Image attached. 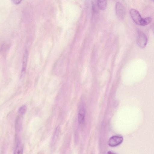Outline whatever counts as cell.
<instances>
[{
    "mask_svg": "<svg viewBox=\"0 0 154 154\" xmlns=\"http://www.w3.org/2000/svg\"><path fill=\"white\" fill-rule=\"evenodd\" d=\"M137 44L141 48L145 47L147 42V38L146 35L142 31L139 30L138 32L137 38Z\"/></svg>",
    "mask_w": 154,
    "mask_h": 154,
    "instance_id": "6da1fadb",
    "label": "cell"
},
{
    "mask_svg": "<svg viewBox=\"0 0 154 154\" xmlns=\"http://www.w3.org/2000/svg\"><path fill=\"white\" fill-rule=\"evenodd\" d=\"M115 12L116 15L119 19H123L125 14V9L122 5L119 2H116V4Z\"/></svg>",
    "mask_w": 154,
    "mask_h": 154,
    "instance_id": "7a4b0ae2",
    "label": "cell"
},
{
    "mask_svg": "<svg viewBox=\"0 0 154 154\" xmlns=\"http://www.w3.org/2000/svg\"><path fill=\"white\" fill-rule=\"evenodd\" d=\"M14 154H23V148L20 140L18 136L15 137Z\"/></svg>",
    "mask_w": 154,
    "mask_h": 154,
    "instance_id": "3957f363",
    "label": "cell"
},
{
    "mask_svg": "<svg viewBox=\"0 0 154 154\" xmlns=\"http://www.w3.org/2000/svg\"><path fill=\"white\" fill-rule=\"evenodd\" d=\"M123 140L122 137L120 135H115L111 137L108 141L109 145L115 147L120 144Z\"/></svg>",
    "mask_w": 154,
    "mask_h": 154,
    "instance_id": "277c9868",
    "label": "cell"
},
{
    "mask_svg": "<svg viewBox=\"0 0 154 154\" xmlns=\"http://www.w3.org/2000/svg\"><path fill=\"white\" fill-rule=\"evenodd\" d=\"M130 14L132 19L136 24L140 25L143 18L139 12L134 9H131L130 11Z\"/></svg>",
    "mask_w": 154,
    "mask_h": 154,
    "instance_id": "5b68a950",
    "label": "cell"
},
{
    "mask_svg": "<svg viewBox=\"0 0 154 154\" xmlns=\"http://www.w3.org/2000/svg\"><path fill=\"white\" fill-rule=\"evenodd\" d=\"M85 115V109L84 106H81L79 109L78 116V121L79 124H82L84 123Z\"/></svg>",
    "mask_w": 154,
    "mask_h": 154,
    "instance_id": "8992f818",
    "label": "cell"
},
{
    "mask_svg": "<svg viewBox=\"0 0 154 154\" xmlns=\"http://www.w3.org/2000/svg\"><path fill=\"white\" fill-rule=\"evenodd\" d=\"M23 120L22 116L21 115L19 116L17 118L15 124V129L17 133L20 131L22 127Z\"/></svg>",
    "mask_w": 154,
    "mask_h": 154,
    "instance_id": "52a82bcc",
    "label": "cell"
},
{
    "mask_svg": "<svg viewBox=\"0 0 154 154\" xmlns=\"http://www.w3.org/2000/svg\"><path fill=\"white\" fill-rule=\"evenodd\" d=\"M28 58V52L27 51H26L24 53L22 64V72L24 73L26 67L27 61Z\"/></svg>",
    "mask_w": 154,
    "mask_h": 154,
    "instance_id": "ba28073f",
    "label": "cell"
},
{
    "mask_svg": "<svg viewBox=\"0 0 154 154\" xmlns=\"http://www.w3.org/2000/svg\"><path fill=\"white\" fill-rule=\"evenodd\" d=\"M97 4L98 7L101 10H104L107 5V1L106 0H98Z\"/></svg>",
    "mask_w": 154,
    "mask_h": 154,
    "instance_id": "9c48e42d",
    "label": "cell"
},
{
    "mask_svg": "<svg viewBox=\"0 0 154 154\" xmlns=\"http://www.w3.org/2000/svg\"><path fill=\"white\" fill-rule=\"evenodd\" d=\"M152 19L150 17H147L142 18L140 23V25L145 26L150 23Z\"/></svg>",
    "mask_w": 154,
    "mask_h": 154,
    "instance_id": "30bf717a",
    "label": "cell"
},
{
    "mask_svg": "<svg viewBox=\"0 0 154 154\" xmlns=\"http://www.w3.org/2000/svg\"><path fill=\"white\" fill-rule=\"evenodd\" d=\"M26 106L25 105L22 106L19 109V113L21 115L24 114L26 111Z\"/></svg>",
    "mask_w": 154,
    "mask_h": 154,
    "instance_id": "8fae6325",
    "label": "cell"
},
{
    "mask_svg": "<svg viewBox=\"0 0 154 154\" xmlns=\"http://www.w3.org/2000/svg\"><path fill=\"white\" fill-rule=\"evenodd\" d=\"M21 1V0H17L13 1V2L16 4H19V3H20V2Z\"/></svg>",
    "mask_w": 154,
    "mask_h": 154,
    "instance_id": "7c38bea8",
    "label": "cell"
},
{
    "mask_svg": "<svg viewBox=\"0 0 154 154\" xmlns=\"http://www.w3.org/2000/svg\"><path fill=\"white\" fill-rule=\"evenodd\" d=\"M107 154H116V153L111 151H108Z\"/></svg>",
    "mask_w": 154,
    "mask_h": 154,
    "instance_id": "4fadbf2b",
    "label": "cell"
}]
</instances>
